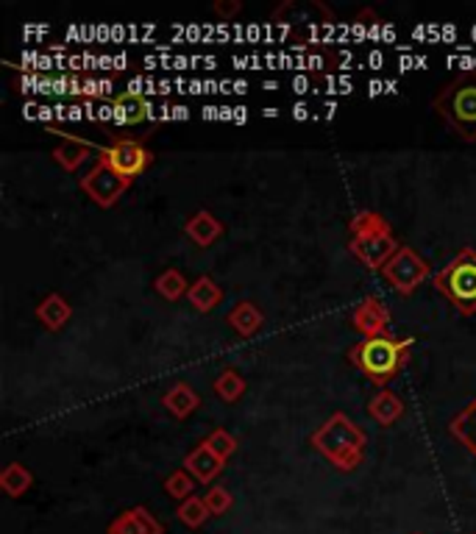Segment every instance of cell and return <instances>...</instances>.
Listing matches in <instances>:
<instances>
[{"mask_svg":"<svg viewBox=\"0 0 476 534\" xmlns=\"http://www.w3.org/2000/svg\"><path fill=\"white\" fill-rule=\"evenodd\" d=\"M309 443L324 459H329L337 471L352 474V471H357V467L362 465V459H365L368 434H365L362 426H357L345 412H334L332 418H326L321 426L312 431Z\"/></svg>","mask_w":476,"mask_h":534,"instance_id":"1","label":"cell"},{"mask_svg":"<svg viewBox=\"0 0 476 534\" xmlns=\"http://www.w3.org/2000/svg\"><path fill=\"white\" fill-rule=\"evenodd\" d=\"M432 109L465 143H476V73H460L432 97Z\"/></svg>","mask_w":476,"mask_h":534,"instance_id":"2","label":"cell"},{"mask_svg":"<svg viewBox=\"0 0 476 534\" xmlns=\"http://www.w3.org/2000/svg\"><path fill=\"white\" fill-rule=\"evenodd\" d=\"M412 337H390V334H379V337H365L360 345L352 348V362L360 367V371L379 387L396 379V373L407 364L409 348H412Z\"/></svg>","mask_w":476,"mask_h":534,"instance_id":"3","label":"cell"},{"mask_svg":"<svg viewBox=\"0 0 476 534\" xmlns=\"http://www.w3.org/2000/svg\"><path fill=\"white\" fill-rule=\"evenodd\" d=\"M435 290L446 295L462 315L476 312V251L462 248L435 273Z\"/></svg>","mask_w":476,"mask_h":534,"instance_id":"4","label":"cell"},{"mask_svg":"<svg viewBox=\"0 0 476 534\" xmlns=\"http://www.w3.org/2000/svg\"><path fill=\"white\" fill-rule=\"evenodd\" d=\"M98 153H101L98 159L109 164L125 181H134L137 176H142L148 170V164L153 161V153L148 151L145 140L137 137H112Z\"/></svg>","mask_w":476,"mask_h":534,"instance_id":"5","label":"cell"},{"mask_svg":"<svg viewBox=\"0 0 476 534\" xmlns=\"http://www.w3.org/2000/svg\"><path fill=\"white\" fill-rule=\"evenodd\" d=\"M379 273L388 279V284L398 295H412L429 279V262L416 248L398 245V251L388 259V264Z\"/></svg>","mask_w":476,"mask_h":534,"instance_id":"6","label":"cell"},{"mask_svg":"<svg viewBox=\"0 0 476 534\" xmlns=\"http://www.w3.org/2000/svg\"><path fill=\"white\" fill-rule=\"evenodd\" d=\"M129 184L132 181H125L123 176H117L112 167L104 164L101 159L89 167V173H84L78 179L81 192L92 200L95 207H101V209H112L117 200H120V195L129 189Z\"/></svg>","mask_w":476,"mask_h":534,"instance_id":"7","label":"cell"},{"mask_svg":"<svg viewBox=\"0 0 476 534\" xmlns=\"http://www.w3.org/2000/svg\"><path fill=\"white\" fill-rule=\"evenodd\" d=\"M398 245L401 243L393 234H371V237H352L348 251H352L357 262H362L368 271H382L388 259L398 251Z\"/></svg>","mask_w":476,"mask_h":534,"instance_id":"8","label":"cell"},{"mask_svg":"<svg viewBox=\"0 0 476 534\" xmlns=\"http://www.w3.org/2000/svg\"><path fill=\"white\" fill-rule=\"evenodd\" d=\"M352 323L362 337H379V334H388L390 328V312L376 295H368L354 307Z\"/></svg>","mask_w":476,"mask_h":534,"instance_id":"9","label":"cell"},{"mask_svg":"<svg viewBox=\"0 0 476 534\" xmlns=\"http://www.w3.org/2000/svg\"><path fill=\"white\" fill-rule=\"evenodd\" d=\"M106 534H165V526L156 520V515L137 504L132 510H123L106 529Z\"/></svg>","mask_w":476,"mask_h":534,"instance_id":"10","label":"cell"},{"mask_svg":"<svg viewBox=\"0 0 476 534\" xmlns=\"http://www.w3.org/2000/svg\"><path fill=\"white\" fill-rule=\"evenodd\" d=\"M224 467H226V462L204 443L196 446L193 451L184 456V471L193 476L196 482H201V484H212L220 474H224Z\"/></svg>","mask_w":476,"mask_h":534,"instance_id":"11","label":"cell"},{"mask_svg":"<svg viewBox=\"0 0 476 534\" xmlns=\"http://www.w3.org/2000/svg\"><path fill=\"white\" fill-rule=\"evenodd\" d=\"M112 112H114L117 123H132V125H137V123L151 120L153 104H151V100H148L145 95H140V92H120V95L112 97Z\"/></svg>","mask_w":476,"mask_h":534,"instance_id":"12","label":"cell"},{"mask_svg":"<svg viewBox=\"0 0 476 534\" xmlns=\"http://www.w3.org/2000/svg\"><path fill=\"white\" fill-rule=\"evenodd\" d=\"M184 234L198 248H209V245H215L220 237H224V223H220L209 209H201V212H196L193 217L184 223Z\"/></svg>","mask_w":476,"mask_h":534,"instance_id":"13","label":"cell"},{"mask_svg":"<svg viewBox=\"0 0 476 534\" xmlns=\"http://www.w3.org/2000/svg\"><path fill=\"white\" fill-rule=\"evenodd\" d=\"M70 318H73V307H70V300L61 292H48L37 304V320L48 331H59Z\"/></svg>","mask_w":476,"mask_h":534,"instance_id":"14","label":"cell"},{"mask_svg":"<svg viewBox=\"0 0 476 534\" xmlns=\"http://www.w3.org/2000/svg\"><path fill=\"white\" fill-rule=\"evenodd\" d=\"M92 151H95L92 143H87V140H81V137H73V134H70V137L65 134V143L53 148V161L61 167V170L76 173L78 167L89 159Z\"/></svg>","mask_w":476,"mask_h":534,"instance_id":"15","label":"cell"},{"mask_svg":"<svg viewBox=\"0 0 476 534\" xmlns=\"http://www.w3.org/2000/svg\"><path fill=\"white\" fill-rule=\"evenodd\" d=\"M162 407L173 415V418H178V420H184V418H189L193 415L198 407H201V398H198V392L189 387L187 382H178V384H173L165 395H162Z\"/></svg>","mask_w":476,"mask_h":534,"instance_id":"16","label":"cell"},{"mask_svg":"<svg viewBox=\"0 0 476 534\" xmlns=\"http://www.w3.org/2000/svg\"><path fill=\"white\" fill-rule=\"evenodd\" d=\"M368 415H371V420H376L379 426H393V423L401 420V415H404V400H401L393 390H379V392L368 400Z\"/></svg>","mask_w":476,"mask_h":534,"instance_id":"17","label":"cell"},{"mask_svg":"<svg viewBox=\"0 0 476 534\" xmlns=\"http://www.w3.org/2000/svg\"><path fill=\"white\" fill-rule=\"evenodd\" d=\"M226 323L240 334V337H253V334L262 328L265 315L253 300H240V304L226 315Z\"/></svg>","mask_w":476,"mask_h":534,"instance_id":"18","label":"cell"},{"mask_svg":"<svg viewBox=\"0 0 476 534\" xmlns=\"http://www.w3.org/2000/svg\"><path fill=\"white\" fill-rule=\"evenodd\" d=\"M187 300L193 304V309L206 315L220 304V300H224V290H220V284L212 276H201V279H196L193 284H189Z\"/></svg>","mask_w":476,"mask_h":534,"instance_id":"19","label":"cell"},{"mask_svg":"<svg viewBox=\"0 0 476 534\" xmlns=\"http://www.w3.org/2000/svg\"><path fill=\"white\" fill-rule=\"evenodd\" d=\"M449 431H452V437H457L476 456V398L471 400V404L462 412H457L452 418Z\"/></svg>","mask_w":476,"mask_h":534,"instance_id":"20","label":"cell"},{"mask_svg":"<svg viewBox=\"0 0 476 534\" xmlns=\"http://www.w3.org/2000/svg\"><path fill=\"white\" fill-rule=\"evenodd\" d=\"M31 484H34V476H31V471L23 462H9L4 467V474H0V490H4L9 498L25 495L31 490Z\"/></svg>","mask_w":476,"mask_h":534,"instance_id":"21","label":"cell"},{"mask_svg":"<svg viewBox=\"0 0 476 534\" xmlns=\"http://www.w3.org/2000/svg\"><path fill=\"white\" fill-rule=\"evenodd\" d=\"M245 387H248L245 384V376L240 371H234V367H224V371L217 373L215 384H212L215 395L220 400H226V404H234V400H240L243 392H245Z\"/></svg>","mask_w":476,"mask_h":534,"instance_id":"22","label":"cell"},{"mask_svg":"<svg viewBox=\"0 0 476 534\" xmlns=\"http://www.w3.org/2000/svg\"><path fill=\"white\" fill-rule=\"evenodd\" d=\"M348 228H352V237H371V234H393L390 231V223L373 212V209H360L352 223H348Z\"/></svg>","mask_w":476,"mask_h":534,"instance_id":"23","label":"cell"},{"mask_svg":"<svg viewBox=\"0 0 476 534\" xmlns=\"http://www.w3.org/2000/svg\"><path fill=\"white\" fill-rule=\"evenodd\" d=\"M153 290L162 295L165 300H181V298H187L189 284H187L184 273H178V271H173V267H168V271H162V273L153 279Z\"/></svg>","mask_w":476,"mask_h":534,"instance_id":"24","label":"cell"},{"mask_svg":"<svg viewBox=\"0 0 476 534\" xmlns=\"http://www.w3.org/2000/svg\"><path fill=\"white\" fill-rule=\"evenodd\" d=\"M176 518L184 526H189V529H201L212 515H209V507H206V501L201 495H189L187 501H181V504H178Z\"/></svg>","mask_w":476,"mask_h":534,"instance_id":"25","label":"cell"},{"mask_svg":"<svg viewBox=\"0 0 476 534\" xmlns=\"http://www.w3.org/2000/svg\"><path fill=\"white\" fill-rule=\"evenodd\" d=\"M193 490H196V479L189 476V474L184 471V467H178V471H173V474L165 479V493H168L170 498H176L178 504H181V501H187L189 495H196Z\"/></svg>","mask_w":476,"mask_h":534,"instance_id":"26","label":"cell"},{"mask_svg":"<svg viewBox=\"0 0 476 534\" xmlns=\"http://www.w3.org/2000/svg\"><path fill=\"white\" fill-rule=\"evenodd\" d=\"M204 446H209L220 459H229V456H234L237 454V437L232 431H226V428H212L209 434H206V440H204Z\"/></svg>","mask_w":476,"mask_h":534,"instance_id":"27","label":"cell"},{"mask_svg":"<svg viewBox=\"0 0 476 534\" xmlns=\"http://www.w3.org/2000/svg\"><path fill=\"white\" fill-rule=\"evenodd\" d=\"M204 501H206V507H209V515H212V518H224V515L234 507V495H232L226 487H220V484L209 487L206 495H204Z\"/></svg>","mask_w":476,"mask_h":534,"instance_id":"28","label":"cell"},{"mask_svg":"<svg viewBox=\"0 0 476 534\" xmlns=\"http://www.w3.org/2000/svg\"><path fill=\"white\" fill-rule=\"evenodd\" d=\"M212 12L217 17H224V20H232V17H237L243 12V4H240V0H217V4L212 6Z\"/></svg>","mask_w":476,"mask_h":534,"instance_id":"29","label":"cell"},{"mask_svg":"<svg viewBox=\"0 0 476 534\" xmlns=\"http://www.w3.org/2000/svg\"><path fill=\"white\" fill-rule=\"evenodd\" d=\"M412 534H421V531H412Z\"/></svg>","mask_w":476,"mask_h":534,"instance_id":"30","label":"cell"},{"mask_svg":"<svg viewBox=\"0 0 476 534\" xmlns=\"http://www.w3.org/2000/svg\"><path fill=\"white\" fill-rule=\"evenodd\" d=\"M473 534H476V531H473Z\"/></svg>","mask_w":476,"mask_h":534,"instance_id":"31","label":"cell"}]
</instances>
